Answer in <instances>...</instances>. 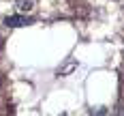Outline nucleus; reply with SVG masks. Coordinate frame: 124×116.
<instances>
[{
    "label": "nucleus",
    "instance_id": "f03ea898",
    "mask_svg": "<svg viewBox=\"0 0 124 116\" xmlns=\"http://www.w3.org/2000/svg\"><path fill=\"white\" fill-rule=\"evenodd\" d=\"M15 4H17V9L22 13H28L32 9V0H15Z\"/></svg>",
    "mask_w": 124,
    "mask_h": 116
},
{
    "label": "nucleus",
    "instance_id": "f257e3e1",
    "mask_svg": "<svg viewBox=\"0 0 124 116\" xmlns=\"http://www.w3.org/2000/svg\"><path fill=\"white\" fill-rule=\"evenodd\" d=\"M34 22V17H28V15H7L4 17V26L7 28H22Z\"/></svg>",
    "mask_w": 124,
    "mask_h": 116
},
{
    "label": "nucleus",
    "instance_id": "7ed1b4c3",
    "mask_svg": "<svg viewBox=\"0 0 124 116\" xmlns=\"http://www.w3.org/2000/svg\"><path fill=\"white\" fill-rule=\"evenodd\" d=\"M75 67H77V62H75V60H71V62L66 64V67H62V69H58V75H66V73H69L71 69H75Z\"/></svg>",
    "mask_w": 124,
    "mask_h": 116
},
{
    "label": "nucleus",
    "instance_id": "20e7f679",
    "mask_svg": "<svg viewBox=\"0 0 124 116\" xmlns=\"http://www.w3.org/2000/svg\"><path fill=\"white\" fill-rule=\"evenodd\" d=\"M92 116H109V112H107V107H96V110H92Z\"/></svg>",
    "mask_w": 124,
    "mask_h": 116
},
{
    "label": "nucleus",
    "instance_id": "39448f33",
    "mask_svg": "<svg viewBox=\"0 0 124 116\" xmlns=\"http://www.w3.org/2000/svg\"><path fill=\"white\" fill-rule=\"evenodd\" d=\"M2 45H4V43H2V37H0V50H2Z\"/></svg>",
    "mask_w": 124,
    "mask_h": 116
},
{
    "label": "nucleus",
    "instance_id": "423d86ee",
    "mask_svg": "<svg viewBox=\"0 0 124 116\" xmlns=\"http://www.w3.org/2000/svg\"><path fill=\"white\" fill-rule=\"evenodd\" d=\"M0 84H2V77H0Z\"/></svg>",
    "mask_w": 124,
    "mask_h": 116
}]
</instances>
